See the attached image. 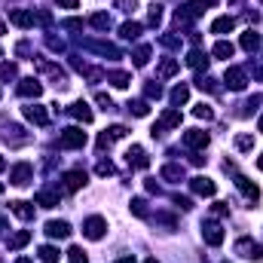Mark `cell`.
Segmentation results:
<instances>
[{"mask_svg": "<svg viewBox=\"0 0 263 263\" xmlns=\"http://www.w3.org/2000/svg\"><path fill=\"white\" fill-rule=\"evenodd\" d=\"M59 147H64V150H80V147H86V132L80 129V125H67L61 132V138H59Z\"/></svg>", "mask_w": 263, "mask_h": 263, "instance_id": "6da1fadb", "label": "cell"}, {"mask_svg": "<svg viewBox=\"0 0 263 263\" xmlns=\"http://www.w3.org/2000/svg\"><path fill=\"white\" fill-rule=\"evenodd\" d=\"M236 254H242L245 260H263V248L254 242V239H239V242H236Z\"/></svg>", "mask_w": 263, "mask_h": 263, "instance_id": "7a4b0ae2", "label": "cell"}, {"mask_svg": "<svg viewBox=\"0 0 263 263\" xmlns=\"http://www.w3.org/2000/svg\"><path fill=\"white\" fill-rule=\"evenodd\" d=\"M223 83L233 89V92H242V89L248 86V74L242 71V67H230L226 71V77H223Z\"/></svg>", "mask_w": 263, "mask_h": 263, "instance_id": "3957f363", "label": "cell"}, {"mask_svg": "<svg viewBox=\"0 0 263 263\" xmlns=\"http://www.w3.org/2000/svg\"><path fill=\"white\" fill-rule=\"evenodd\" d=\"M83 233H86V239H92V242H95V239H101L107 233V221H104V217H89V221L83 223Z\"/></svg>", "mask_w": 263, "mask_h": 263, "instance_id": "277c9868", "label": "cell"}, {"mask_svg": "<svg viewBox=\"0 0 263 263\" xmlns=\"http://www.w3.org/2000/svg\"><path fill=\"white\" fill-rule=\"evenodd\" d=\"M184 144L190 147V150H202V147H208V132L190 129V132H184Z\"/></svg>", "mask_w": 263, "mask_h": 263, "instance_id": "5b68a950", "label": "cell"}, {"mask_svg": "<svg viewBox=\"0 0 263 263\" xmlns=\"http://www.w3.org/2000/svg\"><path fill=\"white\" fill-rule=\"evenodd\" d=\"M31 178H34V168L28 162H19V165H13V171H9V181H13L16 187H25Z\"/></svg>", "mask_w": 263, "mask_h": 263, "instance_id": "8992f818", "label": "cell"}, {"mask_svg": "<svg viewBox=\"0 0 263 263\" xmlns=\"http://www.w3.org/2000/svg\"><path fill=\"white\" fill-rule=\"evenodd\" d=\"M202 239H205L211 248L223 245V230H221V223H205V226H202Z\"/></svg>", "mask_w": 263, "mask_h": 263, "instance_id": "52a82bcc", "label": "cell"}, {"mask_svg": "<svg viewBox=\"0 0 263 263\" xmlns=\"http://www.w3.org/2000/svg\"><path fill=\"white\" fill-rule=\"evenodd\" d=\"M190 187H193V193H199V196H214V193H217V184H214L211 178H202V175L193 178Z\"/></svg>", "mask_w": 263, "mask_h": 263, "instance_id": "ba28073f", "label": "cell"}, {"mask_svg": "<svg viewBox=\"0 0 263 263\" xmlns=\"http://www.w3.org/2000/svg\"><path fill=\"white\" fill-rule=\"evenodd\" d=\"M43 92V83H40V80H34V77H28V80H21V83H19V95L21 98H37Z\"/></svg>", "mask_w": 263, "mask_h": 263, "instance_id": "9c48e42d", "label": "cell"}, {"mask_svg": "<svg viewBox=\"0 0 263 263\" xmlns=\"http://www.w3.org/2000/svg\"><path fill=\"white\" fill-rule=\"evenodd\" d=\"M125 159H129V165H135V168H147V165H150V159H147L144 147H138V144L125 150Z\"/></svg>", "mask_w": 263, "mask_h": 263, "instance_id": "30bf717a", "label": "cell"}, {"mask_svg": "<svg viewBox=\"0 0 263 263\" xmlns=\"http://www.w3.org/2000/svg\"><path fill=\"white\" fill-rule=\"evenodd\" d=\"M175 125H181V110H165L159 125H153V135H162V129H175Z\"/></svg>", "mask_w": 263, "mask_h": 263, "instance_id": "8fae6325", "label": "cell"}, {"mask_svg": "<svg viewBox=\"0 0 263 263\" xmlns=\"http://www.w3.org/2000/svg\"><path fill=\"white\" fill-rule=\"evenodd\" d=\"M25 120L34 122V125H46V122H49V113L43 110L40 104H28V107H25Z\"/></svg>", "mask_w": 263, "mask_h": 263, "instance_id": "7c38bea8", "label": "cell"}, {"mask_svg": "<svg viewBox=\"0 0 263 263\" xmlns=\"http://www.w3.org/2000/svg\"><path fill=\"white\" fill-rule=\"evenodd\" d=\"M64 181V190H80V187H86V171H80V168H74V171H67V175L61 178Z\"/></svg>", "mask_w": 263, "mask_h": 263, "instance_id": "4fadbf2b", "label": "cell"}, {"mask_svg": "<svg viewBox=\"0 0 263 263\" xmlns=\"http://www.w3.org/2000/svg\"><path fill=\"white\" fill-rule=\"evenodd\" d=\"M46 236H52V239H67V236H71V223H67V221H49V223H46Z\"/></svg>", "mask_w": 263, "mask_h": 263, "instance_id": "5bb4252c", "label": "cell"}, {"mask_svg": "<svg viewBox=\"0 0 263 263\" xmlns=\"http://www.w3.org/2000/svg\"><path fill=\"white\" fill-rule=\"evenodd\" d=\"M120 138H125V125H110V129L98 138V147H110L113 141H120Z\"/></svg>", "mask_w": 263, "mask_h": 263, "instance_id": "9a60e30c", "label": "cell"}, {"mask_svg": "<svg viewBox=\"0 0 263 263\" xmlns=\"http://www.w3.org/2000/svg\"><path fill=\"white\" fill-rule=\"evenodd\" d=\"M71 113H74L80 122H92V120H95V113H92V107H89L86 101H74V104H71Z\"/></svg>", "mask_w": 263, "mask_h": 263, "instance_id": "2e32d148", "label": "cell"}, {"mask_svg": "<svg viewBox=\"0 0 263 263\" xmlns=\"http://www.w3.org/2000/svg\"><path fill=\"white\" fill-rule=\"evenodd\" d=\"M9 21H13L16 28H31L34 25V13H28V9H13V13H9Z\"/></svg>", "mask_w": 263, "mask_h": 263, "instance_id": "e0dca14e", "label": "cell"}, {"mask_svg": "<svg viewBox=\"0 0 263 263\" xmlns=\"http://www.w3.org/2000/svg\"><path fill=\"white\" fill-rule=\"evenodd\" d=\"M233 28H236V19L233 16H221V19L211 21V34H230Z\"/></svg>", "mask_w": 263, "mask_h": 263, "instance_id": "ac0fdd59", "label": "cell"}, {"mask_svg": "<svg viewBox=\"0 0 263 263\" xmlns=\"http://www.w3.org/2000/svg\"><path fill=\"white\" fill-rule=\"evenodd\" d=\"M9 211H13L16 217H21V221H34V208H31V205L28 202H9Z\"/></svg>", "mask_w": 263, "mask_h": 263, "instance_id": "d6986e66", "label": "cell"}, {"mask_svg": "<svg viewBox=\"0 0 263 263\" xmlns=\"http://www.w3.org/2000/svg\"><path fill=\"white\" fill-rule=\"evenodd\" d=\"M236 184H239V190H242L251 202H257V199H260V190H257V184H251L248 178H236Z\"/></svg>", "mask_w": 263, "mask_h": 263, "instance_id": "ffe728a7", "label": "cell"}, {"mask_svg": "<svg viewBox=\"0 0 263 263\" xmlns=\"http://www.w3.org/2000/svg\"><path fill=\"white\" fill-rule=\"evenodd\" d=\"M187 64L193 67V71H202V67H208V55L199 52V49H193V52L187 55Z\"/></svg>", "mask_w": 263, "mask_h": 263, "instance_id": "44dd1931", "label": "cell"}, {"mask_svg": "<svg viewBox=\"0 0 263 263\" xmlns=\"http://www.w3.org/2000/svg\"><path fill=\"white\" fill-rule=\"evenodd\" d=\"M107 83H113L117 89H125V86L132 83V77L125 74V71H110V74H107Z\"/></svg>", "mask_w": 263, "mask_h": 263, "instance_id": "7402d4cb", "label": "cell"}, {"mask_svg": "<svg viewBox=\"0 0 263 263\" xmlns=\"http://www.w3.org/2000/svg\"><path fill=\"white\" fill-rule=\"evenodd\" d=\"M211 52L217 55V59H233V52H236V46H233V43H226V40H217Z\"/></svg>", "mask_w": 263, "mask_h": 263, "instance_id": "603a6c76", "label": "cell"}, {"mask_svg": "<svg viewBox=\"0 0 263 263\" xmlns=\"http://www.w3.org/2000/svg\"><path fill=\"white\" fill-rule=\"evenodd\" d=\"M37 205H43V208H55V205H59V193H52V190L37 193Z\"/></svg>", "mask_w": 263, "mask_h": 263, "instance_id": "cb8c5ba5", "label": "cell"}, {"mask_svg": "<svg viewBox=\"0 0 263 263\" xmlns=\"http://www.w3.org/2000/svg\"><path fill=\"white\" fill-rule=\"evenodd\" d=\"M178 67H181L178 59H165L162 64H159V71H156V74H159V77H175V74H178Z\"/></svg>", "mask_w": 263, "mask_h": 263, "instance_id": "d4e9b609", "label": "cell"}, {"mask_svg": "<svg viewBox=\"0 0 263 263\" xmlns=\"http://www.w3.org/2000/svg\"><path fill=\"white\" fill-rule=\"evenodd\" d=\"M120 34H122L125 40H135V37L141 34V21H125V25L120 28Z\"/></svg>", "mask_w": 263, "mask_h": 263, "instance_id": "484cf974", "label": "cell"}, {"mask_svg": "<svg viewBox=\"0 0 263 263\" xmlns=\"http://www.w3.org/2000/svg\"><path fill=\"white\" fill-rule=\"evenodd\" d=\"M257 46H260V37H257L254 31H245V34H242V49H248V52H254Z\"/></svg>", "mask_w": 263, "mask_h": 263, "instance_id": "4316f807", "label": "cell"}, {"mask_svg": "<svg viewBox=\"0 0 263 263\" xmlns=\"http://www.w3.org/2000/svg\"><path fill=\"white\" fill-rule=\"evenodd\" d=\"M28 242H31V233H28V230H21V233H16L13 239H9V248L19 251V248H25Z\"/></svg>", "mask_w": 263, "mask_h": 263, "instance_id": "83f0119b", "label": "cell"}, {"mask_svg": "<svg viewBox=\"0 0 263 263\" xmlns=\"http://www.w3.org/2000/svg\"><path fill=\"white\" fill-rule=\"evenodd\" d=\"M89 46H92V49H98L101 55H110V59H120V49H117V46H110V43H98V40H95V43H89Z\"/></svg>", "mask_w": 263, "mask_h": 263, "instance_id": "f1b7e54d", "label": "cell"}, {"mask_svg": "<svg viewBox=\"0 0 263 263\" xmlns=\"http://www.w3.org/2000/svg\"><path fill=\"white\" fill-rule=\"evenodd\" d=\"M132 59H135V67H144L147 61H150V46H138Z\"/></svg>", "mask_w": 263, "mask_h": 263, "instance_id": "f546056e", "label": "cell"}, {"mask_svg": "<svg viewBox=\"0 0 263 263\" xmlns=\"http://www.w3.org/2000/svg\"><path fill=\"white\" fill-rule=\"evenodd\" d=\"M187 98H190V89L187 86H175V89H171V104H184Z\"/></svg>", "mask_w": 263, "mask_h": 263, "instance_id": "4dcf8cb0", "label": "cell"}, {"mask_svg": "<svg viewBox=\"0 0 263 263\" xmlns=\"http://www.w3.org/2000/svg\"><path fill=\"white\" fill-rule=\"evenodd\" d=\"M40 260H43V263H55V260H59V248L43 245V248H40Z\"/></svg>", "mask_w": 263, "mask_h": 263, "instance_id": "1f68e13d", "label": "cell"}, {"mask_svg": "<svg viewBox=\"0 0 263 263\" xmlns=\"http://www.w3.org/2000/svg\"><path fill=\"white\" fill-rule=\"evenodd\" d=\"M162 178L165 181H181V178H184V168H181V165H165L162 168Z\"/></svg>", "mask_w": 263, "mask_h": 263, "instance_id": "d6a6232c", "label": "cell"}, {"mask_svg": "<svg viewBox=\"0 0 263 263\" xmlns=\"http://www.w3.org/2000/svg\"><path fill=\"white\" fill-rule=\"evenodd\" d=\"M129 113H135V117H147L150 107H147V101H129Z\"/></svg>", "mask_w": 263, "mask_h": 263, "instance_id": "836d02e7", "label": "cell"}, {"mask_svg": "<svg viewBox=\"0 0 263 263\" xmlns=\"http://www.w3.org/2000/svg\"><path fill=\"white\" fill-rule=\"evenodd\" d=\"M92 25L101 28V31H107V28H110V16H107V13H95V16H92Z\"/></svg>", "mask_w": 263, "mask_h": 263, "instance_id": "e575fe53", "label": "cell"}, {"mask_svg": "<svg viewBox=\"0 0 263 263\" xmlns=\"http://www.w3.org/2000/svg\"><path fill=\"white\" fill-rule=\"evenodd\" d=\"M193 117H199V120H211V117H214V110H211L208 104H196V107H193Z\"/></svg>", "mask_w": 263, "mask_h": 263, "instance_id": "d590c367", "label": "cell"}, {"mask_svg": "<svg viewBox=\"0 0 263 263\" xmlns=\"http://www.w3.org/2000/svg\"><path fill=\"white\" fill-rule=\"evenodd\" d=\"M236 147H239V150H251V147H254V135H239Z\"/></svg>", "mask_w": 263, "mask_h": 263, "instance_id": "8d00e7d4", "label": "cell"}, {"mask_svg": "<svg viewBox=\"0 0 263 263\" xmlns=\"http://www.w3.org/2000/svg\"><path fill=\"white\" fill-rule=\"evenodd\" d=\"M132 214L147 217V202H144V199H132Z\"/></svg>", "mask_w": 263, "mask_h": 263, "instance_id": "74e56055", "label": "cell"}, {"mask_svg": "<svg viewBox=\"0 0 263 263\" xmlns=\"http://www.w3.org/2000/svg\"><path fill=\"white\" fill-rule=\"evenodd\" d=\"M16 64H0V80H16Z\"/></svg>", "mask_w": 263, "mask_h": 263, "instance_id": "f35d334b", "label": "cell"}, {"mask_svg": "<svg viewBox=\"0 0 263 263\" xmlns=\"http://www.w3.org/2000/svg\"><path fill=\"white\" fill-rule=\"evenodd\" d=\"M159 21H162V6H159V3H153V6H150V25L156 28Z\"/></svg>", "mask_w": 263, "mask_h": 263, "instance_id": "ab89813d", "label": "cell"}, {"mask_svg": "<svg viewBox=\"0 0 263 263\" xmlns=\"http://www.w3.org/2000/svg\"><path fill=\"white\" fill-rule=\"evenodd\" d=\"M67 254H71V263H86V251L83 248H71Z\"/></svg>", "mask_w": 263, "mask_h": 263, "instance_id": "60d3db41", "label": "cell"}, {"mask_svg": "<svg viewBox=\"0 0 263 263\" xmlns=\"http://www.w3.org/2000/svg\"><path fill=\"white\" fill-rule=\"evenodd\" d=\"M95 171H98L101 178H110V175H113V171H117V168H113V162H98V168H95Z\"/></svg>", "mask_w": 263, "mask_h": 263, "instance_id": "b9f144b4", "label": "cell"}, {"mask_svg": "<svg viewBox=\"0 0 263 263\" xmlns=\"http://www.w3.org/2000/svg\"><path fill=\"white\" fill-rule=\"evenodd\" d=\"M144 92H147V98H162V86H159V83H150Z\"/></svg>", "mask_w": 263, "mask_h": 263, "instance_id": "7bdbcfd3", "label": "cell"}, {"mask_svg": "<svg viewBox=\"0 0 263 263\" xmlns=\"http://www.w3.org/2000/svg\"><path fill=\"white\" fill-rule=\"evenodd\" d=\"M117 6L122 9V13H132V9L138 6V0H117Z\"/></svg>", "mask_w": 263, "mask_h": 263, "instance_id": "ee69618b", "label": "cell"}, {"mask_svg": "<svg viewBox=\"0 0 263 263\" xmlns=\"http://www.w3.org/2000/svg\"><path fill=\"white\" fill-rule=\"evenodd\" d=\"M95 101H98V104L104 107V110H110V107H113V101H110V98H107L104 92H98V95H95Z\"/></svg>", "mask_w": 263, "mask_h": 263, "instance_id": "f6af8a7d", "label": "cell"}, {"mask_svg": "<svg viewBox=\"0 0 263 263\" xmlns=\"http://www.w3.org/2000/svg\"><path fill=\"white\" fill-rule=\"evenodd\" d=\"M196 86H199V89H214V80H211V77H199Z\"/></svg>", "mask_w": 263, "mask_h": 263, "instance_id": "bcb514c9", "label": "cell"}, {"mask_svg": "<svg viewBox=\"0 0 263 263\" xmlns=\"http://www.w3.org/2000/svg\"><path fill=\"white\" fill-rule=\"evenodd\" d=\"M211 214H214V217H223V214H226V205H223V202H214V205H211Z\"/></svg>", "mask_w": 263, "mask_h": 263, "instance_id": "7dc6e473", "label": "cell"}, {"mask_svg": "<svg viewBox=\"0 0 263 263\" xmlns=\"http://www.w3.org/2000/svg\"><path fill=\"white\" fill-rule=\"evenodd\" d=\"M64 28H67V31H80V28H83V21H80V19H67Z\"/></svg>", "mask_w": 263, "mask_h": 263, "instance_id": "c3c4849f", "label": "cell"}, {"mask_svg": "<svg viewBox=\"0 0 263 263\" xmlns=\"http://www.w3.org/2000/svg\"><path fill=\"white\" fill-rule=\"evenodd\" d=\"M175 202H178V208H184V211H190V208H193V202H190L187 196H178Z\"/></svg>", "mask_w": 263, "mask_h": 263, "instance_id": "681fc988", "label": "cell"}, {"mask_svg": "<svg viewBox=\"0 0 263 263\" xmlns=\"http://www.w3.org/2000/svg\"><path fill=\"white\" fill-rule=\"evenodd\" d=\"M61 6H67V9H77V0H59Z\"/></svg>", "mask_w": 263, "mask_h": 263, "instance_id": "f907efd6", "label": "cell"}, {"mask_svg": "<svg viewBox=\"0 0 263 263\" xmlns=\"http://www.w3.org/2000/svg\"><path fill=\"white\" fill-rule=\"evenodd\" d=\"M217 0H196V6H214Z\"/></svg>", "mask_w": 263, "mask_h": 263, "instance_id": "816d5d0a", "label": "cell"}, {"mask_svg": "<svg viewBox=\"0 0 263 263\" xmlns=\"http://www.w3.org/2000/svg\"><path fill=\"white\" fill-rule=\"evenodd\" d=\"M6 233V221H3V217H0V236H3Z\"/></svg>", "mask_w": 263, "mask_h": 263, "instance_id": "f5cc1de1", "label": "cell"}, {"mask_svg": "<svg viewBox=\"0 0 263 263\" xmlns=\"http://www.w3.org/2000/svg\"><path fill=\"white\" fill-rule=\"evenodd\" d=\"M117 263H135V257H120Z\"/></svg>", "mask_w": 263, "mask_h": 263, "instance_id": "db71d44e", "label": "cell"}, {"mask_svg": "<svg viewBox=\"0 0 263 263\" xmlns=\"http://www.w3.org/2000/svg\"><path fill=\"white\" fill-rule=\"evenodd\" d=\"M3 168H6V159H3V156H0V171H3Z\"/></svg>", "mask_w": 263, "mask_h": 263, "instance_id": "11a10c76", "label": "cell"}, {"mask_svg": "<svg viewBox=\"0 0 263 263\" xmlns=\"http://www.w3.org/2000/svg\"><path fill=\"white\" fill-rule=\"evenodd\" d=\"M257 168H260V171H263V156H260V159H257Z\"/></svg>", "mask_w": 263, "mask_h": 263, "instance_id": "9f6ffc18", "label": "cell"}, {"mask_svg": "<svg viewBox=\"0 0 263 263\" xmlns=\"http://www.w3.org/2000/svg\"><path fill=\"white\" fill-rule=\"evenodd\" d=\"M19 263H31V260H28V257H19Z\"/></svg>", "mask_w": 263, "mask_h": 263, "instance_id": "6f0895ef", "label": "cell"}, {"mask_svg": "<svg viewBox=\"0 0 263 263\" xmlns=\"http://www.w3.org/2000/svg\"><path fill=\"white\" fill-rule=\"evenodd\" d=\"M144 263H159V260H153V257H150V260H144Z\"/></svg>", "mask_w": 263, "mask_h": 263, "instance_id": "680465c9", "label": "cell"}, {"mask_svg": "<svg viewBox=\"0 0 263 263\" xmlns=\"http://www.w3.org/2000/svg\"><path fill=\"white\" fill-rule=\"evenodd\" d=\"M260 132H263V117H260Z\"/></svg>", "mask_w": 263, "mask_h": 263, "instance_id": "91938a15", "label": "cell"}, {"mask_svg": "<svg viewBox=\"0 0 263 263\" xmlns=\"http://www.w3.org/2000/svg\"><path fill=\"white\" fill-rule=\"evenodd\" d=\"M0 193H3V184H0Z\"/></svg>", "mask_w": 263, "mask_h": 263, "instance_id": "94428289", "label": "cell"}]
</instances>
